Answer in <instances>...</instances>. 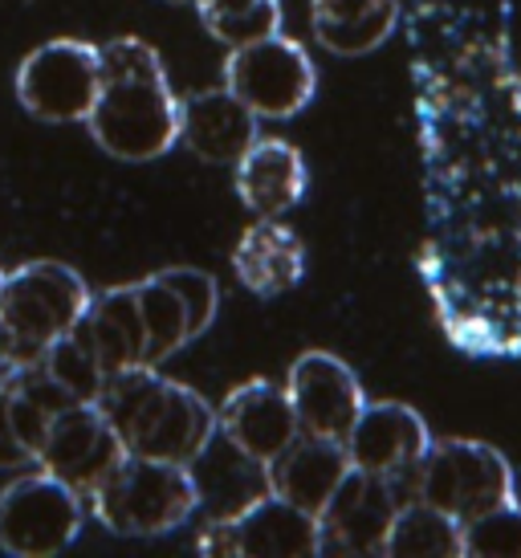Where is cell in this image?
Here are the masks:
<instances>
[{"label":"cell","instance_id":"484cf974","mask_svg":"<svg viewBox=\"0 0 521 558\" xmlns=\"http://www.w3.org/2000/svg\"><path fill=\"white\" fill-rule=\"evenodd\" d=\"M399 25V0H387L384 9L359 16V21H347V25H335V29H314L318 46L338 53V58H359V53H375L387 37L396 33Z\"/></svg>","mask_w":521,"mask_h":558},{"label":"cell","instance_id":"ba28073f","mask_svg":"<svg viewBox=\"0 0 521 558\" xmlns=\"http://www.w3.org/2000/svg\"><path fill=\"white\" fill-rule=\"evenodd\" d=\"M102 86V53L90 41L58 37L16 65V98L41 123H86Z\"/></svg>","mask_w":521,"mask_h":558},{"label":"cell","instance_id":"9c48e42d","mask_svg":"<svg viewBox=\"0 0 521 558\" xmlns=\"http://www.w3.org/2000/svg\"><path fill=\"white\" fill-rule=\"evenodd\" d=\"M196 550L213 558H318L323 534L314 513L265 489L237 513L204 526Z\"/></svg>","mask_w":521,"mask_h":558},{"label":"cell","instance_id":"ac0fdd59","mask_svg":"<svg viewBox=\"0 0 521 558\" xmlns=\"http://www.w3.org/2000/svg\"><path fill=\"white\" fill-rule=\"evenodd\" d=\"M232 184L253 217H286L306 196L310 171L293 143L257 135L245 156L232 163Z\"/></svg>","mask_w":521,"mask_h":558},{"label":"cell","instance_id":"277c9868","mask_svg":"<svg viewBox=\"0 0 521 558\" xmlns=\"http://www.w3.org/2000/svg\"><path fill=\"white\" fill-rule=\"evenodd\" d=\"M90 306V286L65 262H25L0 274V326L9 335V367L37 363L49 342L74 330Z\"/></svg>","mask_w":521,"mask_h":558},{"label":"cell","instance_id":"cb8c5ba5","mask_svg":"<svg viewBox=\"0 0 521 558\" xmlns=\"http://www.w3.org/2000/svg\"><path fill=\"white\" fill-rule=\"evenodd\" d=\"M37 363H41V372L77 403H94L102 396V388H107V372H102L98 359L74 339V330L62 335L58 342H49Z\"/></svg>","mask_w":521,"mask_h":558},{"label":"cell","instance_id":"e0dca14e","mask_svg":"<svg viewBox=\"0 0 521 558\" xmlns=\"http://www.w3.org/2000/svg\"><path fill=\"white\" fill-rule=\"evenodd\" d=\"M347 473H351V461H347L342 440H326V436L310 433H302L290 449L277 452L269 465H260L269 494L298 506V510L314 513V518L326 510V501L335 497Z\"/></svg>","mask_w":521,"mask_h":558},{"label":"cell","instance_id":"4dcf8cb0","mask_svg":"<svg viewBox=\"0 0 521 558\" xmlns=\"http://www.w3.org/2000/svg\"><path fill=\"white\" fill-rule=\"evenodd\" d=\"M0 274H4V269H0Z\"/></svg>","mask_w":521,"mask_h":558},{"label":"cell","instance_id":"5b68a950","mask_svg":"<svg viewBox=\"0 0 521 558\" xmlns=\"http://www.w3.org/2000/svg\"><path fill=\"white\" fill-rule=\"evenodd\" d=\"M415 497L445 510L457 522H473L518 497V481L506 452L485 440H432L415 465Z\"/></svg>","mask_w":521,"mask_h":558},{"label":"cell","instance_id":"d6986e66","mask_svg":"<svg viewBox=\"0 0 521 558\" xmlns=\"http://www.w3.org/2000/svg\"><path fill=\"white\" fill-rule=\"evenodd\" d=\"M232 274L257 298H281L306 278V245L277 217H257L232 248Z\"/></svg>","mask_w":521,"mask_h":558},{"label":"cell","instance_id":"d4e9b609","mask_svg":"<svg viewBox=\"0 0 521 558\" xmlns=\"http://www.w3.org/2000/svg\"><path fill=\"white\" fill-rule=\"evenodd\" d=\"M460 558H521V501L460 522Z\"/></svg>","mask_w":521,"mask_h":558},{"label":"cell","instance_id":"7a4b0ae2","mask_svg":"<svg viewBox=\"0 0 521 558\" xmlns=\"http://www.w3.org/2000/svg\"><path fill=\"white\" fill-rule=\"evenodd\" d=\"M102 416L131 457L196 465L216 440V408L196 388L168 379L159 367H131L107 379Z\"/></svg>","mask_w":521,"mask_h":558},{"label":"cell","instance_id":"2e32d148","mask_svg":"<svg viewBox=\"0 0 521 558\" xmlns=\"http://www.w3.org/2000/svg\"><path fill=\"white\" fill-rule=\"evenodd\" d=\"M260 135V119L229 90H196L180 98V147H187L199 163L232 168L249 151V143Z\"/></svg>","mask_w":521,"mask_h":558},{"label":"cell","instance_id":"f1b7e54d","mask_svg":"<svg viewBox=\"0 0 521 558\" xmlns=\"http://www.w3.org/2000/svg\"><path fill=\"white\" fill-rule=\"evenodd\" d=\"M9 367V335H4V326H0V372Z\"/></svg>","mask_w":521,"mask_h":558},{"label":"cell","instance_id":"8992f818","mask_svg":"<svg viewBox=\"0 0 521 558\" xmlns=\"http://www.w3.org/2000/svg\"><path fill=\"white\" fill-rule=\"evenodd\" d=\"M86 526V497L46 469L0 489V550L13 558H53L77 543Z\"/></svg>","mask_w":521,"mask_h":558},{"label":"cell","instance_id":"30bf717a","mask_svg":"<svg viewBox=\"0 0 521 558\" xmlns=\"http://www.w3.org/2000/svg\"><path fill=\"white\" fill-rule=\"evenodd\" d=\"M415 497V469L399 477H375L351 469L318 513L323 555H384L391 518Z\"/></svg>","mask_w":521,"mask_h":558},{"label":"cell","instance_id":"83f0119b","mask_svg":"<svg viewBox=\"0 0 521 558\" xmlns=\"http://www.w3.org/2000/svg\"><path fill=\"white\" fill-rule=\"evenodd\" d=\"M384 4L387 0H310V21H314V29H335V25L359 21Z\"/></svg>","mask_w":521,"mask_h":558},{"label":"cell","instance_id":"7c38bea8","mask_svg":"<svg viewBox=\"0 0 521 558\" xmlns=\"http://www.w3.org/2000/svg\"><path fill=\"white\" fill-rule=\"evenodd\" d=\"M70 400L41 363H21L0 372V473L37 469V452L49 433V420L58 416Z\"/></svg>","mask_w":521,"mask_h":558},{"label":"cell","instance_id":"8fae6325","mask_svg":"<svg viewBox=\"0 0 521 558\" xmlns=\"http://www.w3.org/2000/svg\"><path fill=\"white\" fill-rule=\"evenodd\" d=\"M126 457L123 440L114 436L110 420L98 403H70L49 420V433L37 452V469L65 481L74 494H90L98 481Z\"/></svg>","mask_w":521,"mask_h":558},{"label":"cell","instance_id":"603a6c76","mask_svg":"<svg viewBox=\"0 0 521 558\" xmlns=\"http://www.w3.org/2000/svg\"><path fill=\"white\" fill-rule=\"evenodd\" d=\"M196 13L204 29L229 49L281 33V0H196Z\"/></svg>","mask_w":521,"mask_h":558},{"label":"cell","instance_id":"f546056e","mask_svg":"<svg viewBox=\"0 0 521 558\" xmlns=\"http://www.w3.org/2000/svg\"><path fill=\"white\" fill-rule=\"evenodd\" d=\"M168 4H196V0H168Z\"/></svg>","mask_w":521,"mask_h":558},{"label":"cell","instance_id":"6da1fadb","mask_svg":"<svg viewBox=\"0 0 521 558\" xmlns=\"http://www.w3.org/2000/svg\"><path fill=\"white\" fill-rule=\"evenodd\" d=\"M102 53V86L86 114L90 140L123 163H152L180 140V98L163 58L138 37H114Z\"/></svg>","mask_w":521,"mask_h":558},{"label":"cell","instance_id":"4316f807","mask_svg":"<svg viewBox=\"0 0 521 558\" xmlns=\"http://www.w3.org/2000/svg\"><path fill=\"white\" fill-rule=\"evenodd\" d=\"M168 278L180 286V294L187 298V306H192V318H196L199 335L216 323V311H220V286H216L213 274H204V269H192V265H175L168 269Z\"/></svg>","mask_w":521,"mask_h":558},{"label":"cell","instance_id":"ffe728a7","mask_svg":"<svg viewBox=\"0 0 521 558\" xmlns=\"http://www.w3.org/2000/svg\"><path fill=\"white\" fill-rule=\"evenodd\" d=\"M74 339L98 359V367L110 375L143 367V318H138V302L131 286H114L102 294H90V306L82 311L74 323Z\"/></svg>","mask_w":521,"mask_h":558},{"label":"cell","instance_id":"3957f363","mask_svg":"<svg viewBox=\"0 0 521 558\" xmlns=\"http://www.w3.org/2000/svg\"><path fill=\"white\" fill-rule=\"evenodd\" d=\"M199 510V481L192 465H171L126 452L86 494V513L119 538H163Z\"/></svg>","mask_w":521,"mask_h":558},{"label":"cell","instance_id":"52a82bcc","mask_svg":"<svg viewBox=\"0 0 521 558\" xmlns=\"http://www.w3.org/2000/svg\"><path fill=\"white\" fill-rule=\"evenodd\" d=\"M225 86L245 102L257 119H293L318 94V65L293 37H260L229 49Z\"/></svg>","mask_w":521,"mask_h":558},{"label":"cell","instance_id":"7402d4cb","mask_svg":"<svg viewBox=\"0 0 521 558\" xmlns=\"http://www.w3.org/2000/svg\"><path fill=\"white\" fill-rule=\"evenodd\" d=\"M384 555L396 558H460V522L428 501H403L391 518Z\"/></svg>","mask_w":521,"mask_h":558},{"label":"cell","instance_id":"44dd1931","mask_svg":"<svg viewBox=\"0 0 521 558\" xmlns=\"http://www.w3.org/2000/svg\"><path fill=\"white\" fill-rule=\"evenodd\" d=\"M138 302V318H143V367H163L171 355H180L187 342L199 339V326L192 318L187 298L180 294V286L168 278V269H159L152 278L131 281Z\"/></svg>","mask_w":521,"mask_h":558},{"label":"cell","instance_id":"4fadbf2b","mask_svg":"<svg viewBox=\"0 0 521 558\" xmlns=\"http://www.w3.org/2000/svg\"><path fill=\"white\" fill-rule=\"evenodd\" d=\"M286 391H290L298 428L310 436H326V440H342L351 433V424L367 403L359 375L330 351H306L293 359Z\"/></svg>","mask_w":521,"mask_h":558},{"label":"cell","instance_id":"5bb4252c","mask_svg":"<svg viewBox=\"0 0 521 558\" xmlns=\"http://www.w3.org/2000/svg\"><path fill=\"white\" fill-rule=\"evenodd\" d=\"M216 436H225L249 465H269L277 452L290 449L302 436L286 384L249 379L241 388H232L216 408Z\"/></svg>","mask_w":521,"mask_h":558},{"label":"cell","instance_id":"9a60e30c","mask_svg":"<svg viewBox=\"0 0 521 558\" xmlns=\"http://www.w3.org/2000/svg\"><path fill=\"white\" fill-rule=\"evenodd\" d=\"M432 445L428 420L415 412L412 403L379 400L363 403L359 420L351 424V433L342 436L347 461L359 473H375V477H399L412 473L424 452Z\"/></svg>","mask_w":521,"mask_h":558}]
</instances>
